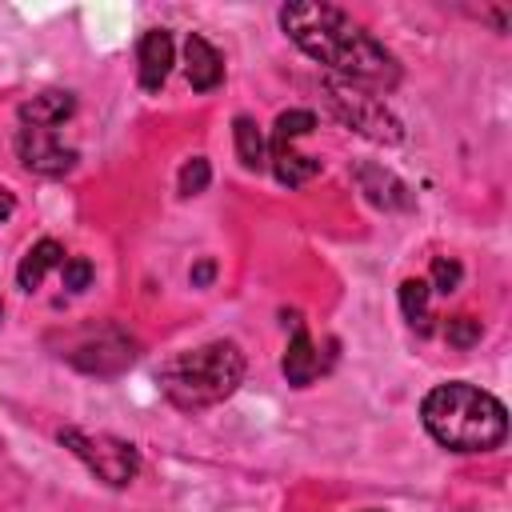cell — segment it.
Returning a JSON list of instances; mask_svg holds the SVG:
<instances>
[{
  "mask_svg": "<svg viewBox=\"0 0 512 512\" xmlns=\"http://www.w3.org/2000/svg\"><path fill=\"white\" fill-rule=\"evenodd\" d=\"M280 28L296 48H304L316 64L328 68V76L368 88V92H392L400 84V64L396 56L344 8L336 4H284L280 8Z\"/></svg>",
  "mask_w": 512,
  "mask_h": 512,
  "instance_id": "cell-1",
  "label": "cell"
},
{
  "mask_svg": "<svg viewBox=\"0 0 512 512\" xmlns=\"http://www.w3.org/2000/svg\"><path fill=\"white\" fill-rule=\"evenodd\" d=\"M420 420L428 436L448 452H492L508 436L504 404L468 380L436 384L420 400Z\"/></svg>",
  "mask_w": 512,
  "mask_h": 512,
  "instance_id": "cell-2",
  "label": "cell"
},
{
  "mask_svg": "<svg viewBox=\"0 0 512 512\" xmlns=\"http://www.w3.org/2000/svg\"><path fill=\"white\" fill-rule=\"evenodd\" d=\"M156 380H160V392L168 396V404H176L184 412H200V408L228 400L240 388L244 352L232 340H208L200 348H188V352H176L172 360H164Z\"/></svg>",
  "mask_w": 512,
  "mask_h": 512,
  "instance_id": "cell-3",
  "label": "cell"
},
{
  "mask_svg": "<svg viewBox=\"0 0 512 512\" xmlns=\"http://www.w3.org/2000/svg\"><path fill=\"white\" fill-rule=\"evenodd\" d=\"M320 88H324V100H328L332 116H336L348 132H356V136H364V140H372V144H400V140H404L400 116H396L376 92L356 88V84H344V80H336V76H324Z\"/></svg>",
  "mask_w": 512,
  "mask_h": 512,
  "instance_id": "cell-4",
  "label": "cell"
},
{
  "mask_svg": "<svg viewBox=\"0 0 512 512\" xmlns=\"http://www.w3.org/2000/svg\"><path fill=\"white\" fill-rule=\"evenodd\" d=\"M60 444H64L88 472H96L108 488H124V484H132L136 472H140V452H136V444H128V440H120V436L88 432V428L68 424V428H60Z\"/></svg>",
  "mask_w": 512,
  "mask_h": 512,
  "instance_id": "cell-5",
  "label": "cell"
},
{
  "mask_svg": "<svg viewBox=\"0 0 512 512\" xmlns=\"http://www.w3.org/2000/svg\"><path fill=\"white\" fill-rule=\"evenodd\" d=\"M316 128V116L308 108H288L276 116L272 124V144H268V160H272V172L284 188H300L308 184L316 172H320V160L316 156H304L296 152V140L308 136Z\"/></svg>",
  "mask_w": 512,
  "mask_h": 512,
  "instance_id": "cell-6",
  "label": "cell"
},
{
  "mask_svg": "<svg viewBox=\"0 0 512 512\" xmlns=\"http://www.w3.org/2000/svg\"><path fill=\"white\" fill-rule=\"evenodd\" d=\"M16 152L24 160L28 172H40V176H68L76 168V148L60 144L56 128H32V124H20L16 132Z\"/></svg>",
  "mask_w": 512,
  "mask_h": 512,
  "instance_id": "cell-7",
  "label": "cell"
},
{
  "mask_svg": "<svg viewBox=\"0 0 512 512\" xmlns=\"http://www.w3.org/2000/svg\"><path fill=\"white\" fill-rule=\"evenodd\" d=\"M76 368H84V372H96V376H112V372H120V368H128L132 360H136V344L124 336V332H116V328H104L100 336H96V344H80L76 352H64Z\"/></svg>",
  "mask_w": 512,
  "mask_h": 512,
  "instance_id": "cell-8",
  "label": "cell"
},
{
  "mask_svg": "<svg viewBox=\"0 0 512 512\" xmlns=\"http://www.w3.org/2000/svg\"><path fill=\"white\" fill-rule=\"evenodd\" d=\"M352 176H356V184H360V192H364L368 204H376V208H384V212L412 208V188H408L396 172H388V168H380V164H360Z\"/></svg>",
  "mask_w": 512,
  "mask_h": 512,
  "instance_id": "cell-9",
  "label": "cell"
},
{
  "mask_svg": "<svg viewBox=\"0 0 512 512\" xmlns=\"http://www.w3.org/2000/svg\"><path fill=\"white\" fill-rule=\"evenodd\" d=\"M136 60H140V88H144V92H160L164 80H168V72H172V60H176L172 36H168L164 28H148V32L140 36Z\"/></svg>",
  "mask_w": 512,
  "mask_h": 512,
  "instance_id": "cell-10",
  "label": "cell"
},
{
  "mask_svg": "<svg viewBox=\"0 0 512 512\" xmlns=\"http://www.w3.org/2000/svg\"><path fill=\"white\" fill-rule=\"evenodd\" d=\"M280 372L292 388H308L316 376H320V352L308 336V328L300 324V316H292V340L284 348V360H280Z\"/></svg>",
  "mask_w": 512,
  "mask_h": 512,
  "instance_id": "cell-11",
  "label": "cell"
},
{
  "mask_svg": "<svg viewBox=\"0 0 512 512\" xmlns=\"http://www.w3.org/2000/svg\"><path fill=\"white\" fill-rule=\"evenodd\" d=\"M184 72H188V84L196 92H212L224 80V56L200 32H188V40H184Z\"/></svg>",
  "mask_w": 512,
  "mask_h": 512,
  "instance_id": "cell-12",
  "label": "cell"
},
{
  "mask_svg": "<svg viewBox=\"0 0 512 512\" xmlns=\"http://www.w3.org/2000/svg\"><path fill=\"white\" fill-rule=\"evenodd\" d=\"M72 112H76V96H72V92H64V88H44V92H36L32 100L20 104V124L56 128V124H64Z\"/></svg>",
  "mask_w": 512,
  "mask_h": 512,
  "instance_id": "cell-13",
  "label": "cell"
},
{
  "mask_svg": "<svg viewBox=\"0 0 512 512\" xmlns=\"http://www.w3.org/2000/svg\"><path fill=\"white\" fill-rule=\"evenodd\" d=\"M68 256H64V248H60V240H52V236H44V240H36L28 252H24V260H20V268H16V280H20V288L24 292H32V288H40V280L52 272V268H60Z\"/></svg>",
  "mask_w": 512,
  "mask_h": 512,
  "instance_id": "cell-14",
  "label": "cell"
},
{
  "mask_svg": "<svg viewBox=\"0 0 512 512\" xmlns=\"http://www.w3.org/2000/svg\"><path fill=\"white\" fill-rule=\"evenodd\" d=\"M428 300H432V288H428V280H404L400 284V312H404V320L424 336V332H432V308H428Z\"/></svg>",
  "mask_w": 512,
  "mask_h": 512,
  "instance_id": "cell-15",
  "label": "cell"
},
{
  "mask_svg": "<svg viewBox=\"0 0 512 512\" xmlns=\"http://www.w3.org/2000/svg\"><path fill=\"white\" fill-rule=\"evenodd\" d=\"M232 136H236V156H240V164H244L248 172H260L264 160H268V148H264V136H260L256 120H252V116H236V120H232Z\"/></svg>",
  "mask_w": 512,
  "mask_h": 512,
  "instance_id": "cell-16",
  "label": "cell"
},
{
  "mask_svg": "<svg viewBox=\"0 0 512 512\" xmlns=\"http://www.w3.org/2000/svg\"><path fill=\"white\" fill-rule=\"evenodd\" d=\"M208 180H212V168H208V160L204 156H192L184 168H180V196H200L204 188H208Z\"/></svg>",
  "mask_w": 512,
  "mask_h": 512,
  "instance_id": "cell-17",
  "label": "cell"
},
{
  "mask_svg": "<svg viewBox=\"0 0 512 512\" xmlns=\"http://www.w3.org/2000/svg\"><path fill=\"white\" fill-rule=\"evenodd\" d=\"M60 276H64V288H68V292H84V288L92 284L96 268H92V260H84V256H68V260L60 264Z\"/></svg>",
  "mask_w": 512,
  "mask_h": 512,
  "instance_id": "cell-18",
  "label": "cell"
},
{
  "mask_svg": "<svg viewBox=\"0 0 512 512\" xmlns=\"http://www.w3.org/2000/svg\"><path fill=\"white\" fill-rule=\"evenodd\" d=\"M480 320L476 316H452L448 324H444V336H448V344H456V348H472L476 340H480Z\"/></svg>",
  "mask_w": 512,
  "mask_h": 512,
  "instance_id": "cell-19",
  "label": "cell"
},
{
  "mask_svg": "<svg viewBox=\"0 0 512 512\" xmlns=\"http://www.w3.org/2000/svg\"><path fill=\"white\" fill-rule=\"evenodd\" d=\"M456 284H460V264L448 260V256H436V260H432V280H428V288L448 296V292H456Z\"/></svg>",
  "mask_w": 512,
  "mask_h": 512,
  "instance_id": "cell-20",
  "label": "cell"
},
{
  "mask_svg": "<svg viewBox=\"0 0 512 512\" xmlns=\"http://www.w3.org/2000/svg\"><path fill=\"white\" fill-rule=\"evenodd\" d=\"M212 276H216V264H212L208 256H204V260H200V264H196V268L188 272V280H192V288H208V284H212Z\"/></svg>",
  "mask_w": 512,
  "mask_h": 512,
  "instance_id": "cell-21",
  "label": "cell"
},
{
  "mask_svg": "<svg viewBox=\"0 0 512 512\" xmlns=\"http://www.w3.org/2000/svg\"><path fill=\"white\" fill-rule=\"evenodd\" d=\"M12 212H16V200H12V192H8V188H0V224H4Z\"/></svg>",
  "mask_w": 512,
  "mask_h": 512,
  "instance_id": "cell-22",
  "label": "cell"
},
{
  "mask_svg": "<svg viewBox=\"0 0 512 512\" xmlns=\"http://www.w3.org/2000/svg\"><path fill=\"white\" fill-rule=\"evenodd\" d=\"M0 320H4V300H0Z\"/></svg>",
  "mask_w": 512,
  "mask_h": 512,
  "instance_id": "cell-23",
  "label": "cell"
},
{
  "mask_svg": "<svg viewBox=\"0 0 512 512\" xmlns=\"http://www.w3.org/2000/svg\"><path fill=\"white\" fill-rule=\"evenodd\" d=\"M368 512H376V508H368Z\"/></svg>",
  "mask_w": 512,
  "mask_h": 512,
  "instance_id": "cell-24",
  "label": "cell"
}]
</instances>
